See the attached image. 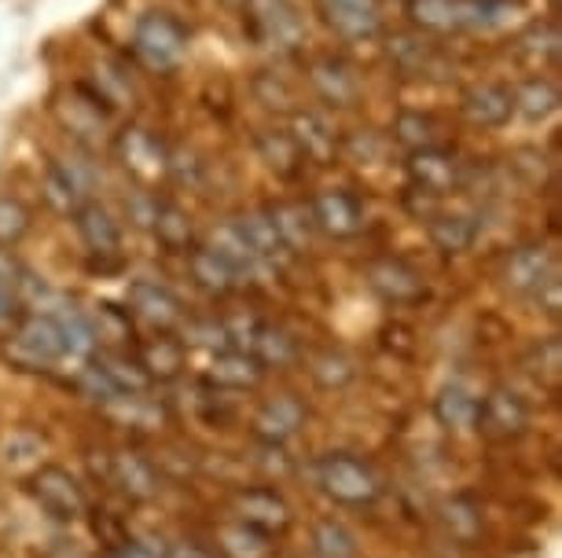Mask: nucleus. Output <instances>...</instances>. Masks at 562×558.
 Returning <instances> with one entry per match:
<instances>
[{"mask_svg": "<svg viewBox=\"0 0 562 558\" xmlns=\"http://www.w3.org/2000/svg\"><path fill=\"white\" fill-rule=\"evenodd\" d=\"M412 26L427 34H460V30H496L522 12V0H405Z\"/></svg>", "mask_w": 562, "mask_h": 558, "instance_id": "f257e3e1", "label": "nucleus"}, {"mask_svg": "<svg viewBox=\"0 0 562 558\" xmlns=\"http://www.w3.org/2000/svg\"><path fill=\"white\" fill-rule=\"evenodd\" d=\"M313 478L324 497L342 503V508H368V503H375L379 492H383L379 474L371 470L364 459L346 456V452H327V456L316 459Z\"/></svg>", "mask_w": 562, "mask_h": 558, "instance_id": "f03ea898", "label": "nucleus"}, {"mask_svg": "<svg viewBox=\"0 0 562 558\" xmlns=\"http://www.w3.org/2000/svg\"><path fill=\"white\" fill-rule=\"evenodd\" d=\"M133 48L151 70H173L188 52V30L169 12H144L133 26Z\"/></svg>", "mask_w": 562, "mask_h": 558, "instance_id": "7ed1b4c3", "label": "nucleus"}, {"mask_svg": "<svg viewBox=\"0 0 562 558\" xmlns=\"http://www.w3.org/2000/svg\"><path fill=\"white\" fill-rule=\"evenodd\" d=\"M250 34L272 52H294L305 41V19L294 0H243Z\"/></svg>", "mask_w": 562, "mask_h": 558, "instance_id": "20e7f679", "label": "nucleus"}, {"mask_svg": "<svg viewBox=\"0 0 562 558\" xmlns=\"http://www.w3.org/2000/svg\"><path fill=\"white\" fill-rule=\"evenodd\" d=\"M30 497L37 500L41 511H48L56 522H74L85 514V492L78 486L70 470L56 467V463H45V467L34 470L30 478Z\"/></svg>", "mask_w": 562, "mask_h": 558, "instance_id": "39448f33", "label": "nucleus"}, {"mask_svg": "<svg viewBox=\"0 0 562 558\" xmlns=\"http://www.w3.org/2000/svg\"><path fill=\"white\" fill-rule=\"evenodd\" d=\"M474 426L493 441H512L529 426V405L515 389L496 386L479 401V423Z\"/></svg>", "mask_w": 562, "mask_h": 558, "instance_id": "423d86ee", "label": "nucleus"}, {"mask_svg": "<svg viewBox=\"0 0 562 558\" xmlns=\"http://www.w3.org/2000/svg\"><path fill=\"white\" fill-rule=\"evenodd\" d=\"M232 514H236V522L265 536H280L291 529V503L276 489H239L232 497Z\"/></svg>", "mask_w": 562, "mask_h": 558, "instance_id": "0eeeda50", "label": "nucleus"}, {"mask_svg": "<svg viewBox=\"0 0 562 558\" xmlns=\"http://www.w3.org/2000/svg\"><path fill=\"white\" fill-rule=\"evenodd\" d=\"M555 258L544 243H526L515 247L504 261V287L515 294H526V298H537L540 291L548 287V280H555Z\"/></svg>", "mask_w": 562, "mask_h": 558, "instance_id": "6e6552de", "label": "nucleus"}, {"mask_svg": "<svg viewBox=\"0 0 562 558\" xmlns=\"http://www.w3.org/2000/svg\"><path fill=\"white\" fill-rule=\"evenodd\" d=\"M408 181L416 192L441 198L460 187L463 166L456 162V155L441 151V147H423V151H408Z\"/></svg>", "mask_w": 562, "mask_h": 558, "instance_id": "1a4fd4ad", "label": "nucleus"}, {"mask_svg": "<svg viewBox=\"0 0 562 558\" xmlns=\"http://www.w3.org/2000/svg\"><path fill=\"white\" fill-rule=\"evenodd\" d=\"M310 86L321 96L327 107L335 111H349L360 103V78L357 70L349 67L346 59L338 56H316L310 62Z\"/></svg>", "mask_w": 562, "mask_h": 558, "instance_id": "9d476101", "label": "nucleus"}, {"mask_svg": "<svg viewBox=\"0 0 562 558\" xmlns=\"http://www.w3.org/2000/svg\"><path fill=\"white\" fill-rule=\"evenodd\" d=\"M313 225L327 231L335 239H349L364 228V209H360V198L353 192H342V187H327L310 203Z\"/></svg>", "mask_w": 562, "mask_h": 558, "instance_id": "9b49d317", "label": "nucleus"}, {"mask_svg": "<svg viewBox=\"0 0 562 558\" xmlns=\"http://www.w3.org/2000/svg\"><path fill=\"white\" fill-rule=\"evenodd\" d=\"M364 276H368V287L390 305H412L427 294L419 272L412 265H405V261H397V258H375L364 269Z\"/></svg>", "mask_w": 562, "mask_h": 558, "instance_id": "f8f14e48", "label": "nucleus"}, {"mask_svg": "<svg viewBox=\"0 0 562 558\" xmlns=\"http://www.w3.org/2000/svg\"><path fill=\"white\" fill-rule=\"evenodd\" d=\"M327 26L342 41H371L383 34L379 0H321Z\"/></svg>", "mask_w": 562, "mask_h": 558, "instance_id": "ddd939ff", "label": "nucleus"}, {"mask_svg": "<svg viewBox=\"0 0 562 558\" xmlns=\"http://www.w3.org/2000/svg\"><path fill=\"white\" fill-rule=\"evenodd\" d=\"M130 309L140 316L144 323H151L155 331H173L177 323L184 320L180 298L166 287V283H155V280L130 283Z\"/></svg>", "mask_w": 562, "mask_h": 558, "instance_id": "4468645a", "label": "nucleus"}, {"mask_svg": "<svg viewBox=\"0 0 562 558\" xmlns=\"http://www.w3.org/2000/svg\"><path fill=\"white\" fill-rule=\"evenodd\" d=\"M305 423V405L294 394H280L269 397L258 412H254V437L265 441V445H283L302 430Z\"/></svg>", "mask_w": 562, "mask_h": 558, "instance_id": "2eb2a0df", "label": "nucleus"}, {"mask_svg": "<svg viewBox=\"0 0 562 558\" xmlns=\"http://www.w3.org/2000/svg\"><path fill=\"white\" fill-rule=\"evenodd\" d=\"M288 133L294 136V144H299V151L305 155V162L327 166V162H335L338 151H342V136H338L335 125L321 118L316 111H294Z\"/></svg>", "mask_w": 562, "mask_h": 558, "instance_id": "dca6fc26", "label": "nucleus"}, {"mask_svg": "<svg viewBox=\"0 0 562 558\" xmlns=\"http://www.w3.org/2000/svg\"><path fill=\"white\" fill-rule=\"evenodd\" d=\"M460 111H463V118L471 125H479V129H501V125L512 122V114H515L512 89L496 86V81L471 86L460 96Z\"/></svg>", "mask_w": 562, "mask_h": 558, "instance_id": "f3484780", "label": "nucleus"}, {"mask_svg": "<svg viewBox=\"0 0 562 558\" xmlns=\"http://www.w3.org/2000/svg\"><path fill=\"white\" fill-rule=\"evenodd\" d=\"M15 350L34 364H56L59 356H67V342L52 312H34L19 323L15 331Z\"/></svg>", "mask_w": 562, "mask_h": 558, "instance_id": "a211bd4d", "label": "nucleus"}, {"mask_svg": "<svg viewBox=\"0 0 562 558\" xmlns=\"http://www.w3.org/2000/svg\"><path fill=\"white\" fill-rule=\"evenodd\" d=\"M119 151H122V162L136 181L151 184V181H162L169 173V155L166 147L158 144V136H151L147 129H125L122 140H119Z\"/></svg>", "mask_w": 562, "mask_h": 558, "instance_id": "6ab92c4d", "label": "nucleus"}, {"mask_svg": "<svg viewBox=\"0 0 562 558\" xmlns=\"http://www.w3.org/2000/svg\"><path fill=\"white\" fill-rule=\"evenodd\" d=\"M386 59L401 78H430L441 67V52L423 34H394L386 41Z\"/></svg>", "mask_w": 562, "mask_h": 558, "instance_id": "aec40b11", "label": "nucleus"}, {"mask_svg": "<svg viewBox=\"0 0 562 558\" xmlns=\"http://www.w3.org/2000/svg\"><path fill=\"white\" fill-rule=\"evenodd\" d=\"M74 225H78L81 243L89 247L97 258L119 254V247H122V228H119V220H114V214H111L108 206H100V203H81L78 209H74Z\"/></svg>", "mask_w": 562, "mask_h": 558, "instance_id": "412c9836", "label": "nucleus"}, {"mask_svg": "<svg viewBox=\"0 0 562 558\" xmlns=\"http://www.w3.org/2000/svg\"><path fill=\"white\" fill-rule=\"evenodd\" d=\"M111 481L119 486L130 500H155L158 497V474L140 452H114L111 456Z\"/></svg>", "mask_w": 562, "mask_h": 558, "instance_id": "4be33fe9", "label": "nucleus"}, {"mask_svg": "<svg viewBox=\"0 0 562 558\" xmlns=\"http://www.w3.org/2000/svg\"><path fill=\"white\" fill-rule=\"evenodd\" d=\"M265 214H269L276 236H280V243L288 247V254H305V250L313 247V214L310 206L302 203H276V206H265Z\"/></svg>", "mask_w": 562, "mask_h": 558, "instance_id": "5701e85b", "label": "nucleus"}, {"mask_svg": "<svg viewBox=\"0 0 562 558\" xmlns=\"http://www.w3.org/2000/svg\"><path fill=\"white\" fill-rule=\"evenodd\" d=\"M206 250H214V254L225 261L232 272H236V280H250V276H258V272L265 269V261L254 254L247 239L239 236L236 220H232V225H221V228L210 231Z\"/></svg>", "mask_w": 562, "mask_h": 558, "instance_id": "b1692460", "label": "nucleus"}, {"mask_svg": "<svg viewBox=\"0 0 562 558\" xmlns=\"http://www.w3.org/2000/svg\"><path fill=\"white\" fill-rule=\"evenodd\" d=\"M92 367L108 378L114 394H147L151 389V378H147V372L140 367V361L136 356H125L119 350H92Z\"/></svg>", "mask_w": 562, "mask_h": 558, "instance_id": "393cba45", "label": "nucleus"}, {"mask_svg": "<svg viewBox=\"0 0 562 558\" xmlns=\"http://www.w3.org/2000/svg\"><path fill=\"white\" fill-rule=\"evenodd\" d=\"M258 155L276 176H288V181L305 170V155L299 151V144H294V136L288 129H261Z\"/></svg>", "mask_w": 562, "mask_h": 558, "instance_id": "a878e982", "label": "nucleus"}, {"mask_svg": "<svg viewBox=\"0 0 562 558\" xmlns=\"http://www.w3.org/2000/svg\"><path fill=\"white\" fill-rule=\"evenodd\" d=\"M265 375V367L243 350H221L210 361V383L225 386V389H250L258 386Z\"/></svg>", "mask_w": 562, "mask_h": 558, "instance_id": "bb28decb", "label": "nucleus"}, {"mask_svg": "<svg viewBox=\"0 0 562 558\" xmlns=\"http://www.w3.org/2000/svg\"><path fill=\"white\" fill-rule=\"evenodd\" d=\"M427 236L441 254H463L474 247L479 225L467 214H427Z\"/></svg>", "mask_w": 562, "mask_h": 558, "instance_id": "cd10ccee", "label": "nucleus"}, {"mask_svg": "<svg viewBox=\"0 0 562 558\" xmlns=\"http://www.w3.org/2000/svg\"><path fill=\"white\" fill-rule=\"evenodd\" d=\"M434 419H438L445 430H456V434L474 430V423H479V397L463 386H445L441 394L434 397Z\"/></svg>", "mask_w": 562, "mask_h": 558, "instance_id": "c85d7f7f", "label": "nucleus"}, {"mask_svg": "<svg viewBox=\"0 0 562 558\" xmlns=\"http://www.w3.org/2000/svg\"><path fill=\"white\" fill-rule=\"evenodd\" d=\"M236 228H239V236L247 239L250 250L258 254L265 265H276V261H288V247L280 243V236H276V228H272V220L265 209H250V214H243L236 220Z\"/></svg>", "mask_w": 562, "mask_h": 558, "instance_id": "c756f323", "label": "nucleus"}, {"mask_svg": "<svg viewBox=\"0 0 562 558\" xmlns=\"http://www.w3.org/2000/svg\"><path fill=\"white\" fill-rule=\"evenodd\" d=\"M140 367L147 372V378H158V383H166V378H177L180 372H184V345H180L177 339H169V334L162 331L158 339H147L140 345Z\"/></svg>", "mask_w": 562, "mask_h": 558, "instance_id": "7c9ffc66", "label": "nucleus"}, {"mask_svg": "<svg viewBox=\"0 0 562 558\" xmlns=\"http://www.w3.org/2000/svg\"><path fill=\"white\" fill-rule=\"evenodd\" d=\"M512 100H515V114H522L526 122H544L551 118V114L559 111V89H555V81H548V78H529L522 81L515 92H512Z\"/></svg>", "mask_w": 562, "mask_h": 558, "instance_id": "2f4dec72", "label": "nucleus"}, {"mask_svg": "<svg viewBox=\"0 0 562 558\" xmlns=\"http://www.w3.org/2000/svg\"><path fill=\"white\" fill-rule=\"evenodd\" d=\"M518 52H522V59L533 62V67H555L559 56H562L559 23H551V19L533 23L522 37H518Z\"/></svg>", "mask_w": 562, "mask_h": 558, "instance_id": "473e14b6", "label": "nucleus"}, {"mask_svg": "<svg viewBox=\"0 0 562 558\" xmlns=\"http://www.w3.org/2000/svg\"><path fill=\"white\" fill-rule=\"evenodd\" d=\"M188 269H192V280L206 294H228V291H236V283H239L236 272H232L225 261H221L214 250H206V247L188 250Z\"/></svg>", "mask_w": 562, "mask_h": 558, "instance_id": "72a5a7b5", "label": "nucleus"}, {"mask_svg": "<svg viewBox=\"0 0 562 558\" xmlns=\"http://www.w3.org/2000/svg\"><path fill=\"white\" fill-rule=\"evenodd\" d=\"M217 547L225 558H272V536L250 529V525H243V522L221 525Z\"/></svg>", "mask_w": 562, "mask_h": 558, "instance_id": "f704fd0d", "label": "nucleus"}, {"mask_svg": "<svg viewBox=\"0 0 562 558\" xmlns=\"http://www.w3.org/2000/svg\"><path fill=\"white\" fill-rule=\"evenodd\" d=\"M56 114H59V122L67 125L74 136H81V140L97 136L103 125H108V114L100 111V103L89 100V96H81V92H70L67 103H56Z\"/></svg>", "mask_w": 562, "mask_h": 558, "instance_id": "c9c22d12", "label": "nucleus"}, {"mask_svg": "<svg viewBox=\"0 0 562 558\" xmlns=\"http://www.w3.org/2000/svg\"><path fill=\"white\" fill-rule=\"evenodd\" d=\"M151 231L166 250H184L188 254V247H192V217L173 203H155Z\"/></svg>", "mask_w": 562, "mask_h": 558, "instance_id": "e433bc0d", "label": "nucleus"}, {"mask_svg": "<svg viewBox=\"0 0 562 558\" xmlns=\"http://www.w3.org/2000/svg\"><path fill=\"white\" fill-rule=\"evenodd\" d=\"M48 195L52 203L63 206V209H78L81 203H89V181L78 166H67V162H56L48 170Z\"/></svg>", "mask_w": 562, "mask_h": 558, "instance_id": "4c0bfd02", "label": "nucleus"}, {"mask_svg": "<svg viewBox=\"0 0 562 558\" xmlns=\"http://www.w3.org/2000/svg\"><path fill=\"white\" fill-rule=\"evenodd\" d=\"M522 364H526V372L533 375L540 386L555 389L562 383V342H559V334H551V339L529 345V353H526Z\"/></svg>", "mask_w": 562, "mask_h": 558, "instance_id": "58836bf2", "label": "nucleus"}, {"mask_svg": "<svg viewBox=\"0 0 562 558\" xmlns=\"http://www.w3.org/2000/svg\"><path fill=\"white\" fill-rule=\"evenodd\" d=\"M394 140L408 151H423V147H438V122L423 111H401L394 118Z\"/></svg>", "mask_w": 562, "mask_h": 558, "instance_id": "ea45409f", "label": "nucleus"}, {"mask_svg": "<svg viewBox=\"0 0 562 558\" xmlns=\"http://www.w3.org/2000/svg\"><path fill=\"white\" fill-rule=\"evenodd\" d=\"M316 558H357V536L338 519H321L313 525Z\"/></svg>", "mask_w": 562, "mask_h": 558, "instance_id": "a19ab883", "label": "nucleus"}, {"mask_svg": "<svg viewBox=\"0 0 562 558\" xmlns=\"http://www.w3.org/2000/svg\"><path fill=\"white\" fill-rule=\"evenodd\" d=\"M441 522L460 544H474L482 536V511L474 508L471 500H463V497L441 503Z\"/></svg>", "mask_w": 562, "mask_h": 558, "instance_id": "79ce46f5", "label": "nucleus"}, {"mask_svg": "<svg viewBox=\"0 0 562 558\" xmlns=\"http://www.w3.org/2000/svg\"><path fill=\"white\" fill-rule=\"evenodd\" d=\"M313 378L321 383L324 389H342V386H349L353 383V361L349 356H342V353H335V350H327V353H316L313 356Z\"/></svg>", "mask_w": 562, "mask_h": 558, "instance_id": "37998d69", "label": "nucleus"}, {"mask_svg": "<svg viewBox=\"0 0 562 558\" xmlns=\"http://www.w3.org/2000/svg\"><path fill=\"white\" fill-rule=\"evenodd\" d=\"M254 96H258L261 107H269V111H291L294 114V89L280 78V73L261 70L258 78H254Z\"/></svg>", "mask_w": 562, "mask_h": 558, "instance_id": "c03bdc74", "label": "nucleus"}, {"mask_svg": "<svg viewBox=\"0 0 562 558\" xmlns=\"http://www.w3.org/2000/svg\"><path fill=\"white\" fill-rule=\"evenodd\" d=\"M30 231V209L15 195H0V247H15Z\"/></svg>", "mask_w": 562, "mask_h": 558, "instance_id": "a18cd8bd", "label": "nucleus"}, {"mask_svg": "<svg viewBox=\"0 0 562 558\" xmlns=\"http://www.w3.org/2000/svg\"><path fill=\"white\" fill-rule=\"evenodd\" d=\"M19 276H23V272H19L15 258L0 247V320H8L15 309V301H19V287H23V280Z\"/></svg>", "mask_w": 562, "mask_h": 558, "instance_id": "49530a36", "label": "nucleus"}, {"mask_svg": "<svg viewBox=\"0 0 562 558\" xmlns=\"http://www.w3.org/2000/svg\"><path fill=\"white\" fill-rule=\"evenodd\" d=\"M188 342L210 345V350H217V353L221 350H232L225 323H217V320H195V323H188Z\"/></svg>", "mask_w": 562, "mask_h": 558, "instance_id": "de8ad7c7", "label": "nucleus"}, {"mask_svg": "<svg viewBox=\"0 0 562 558\" xmlns=\"http://www.w3.org/2000/svg\"><path fill=\"white\" fill-rule=\"evenodd\" d=\"M162 558H210V555L195 544H169L162 547Z\"/></svg>", "mask_w": 562, "mask_h": 558, "instance_id": "09e8293b", "label": "nucleus"}, {"mask_svg": "<svg viewBox=\"0 0 562 558\" xmlns=\"http://www.w3.org/2000/svg\"><path fill=\"white\" fill-rule=\"evenodd\" d=\"M111 558H158L151 547H140V544H130V540H122L119 547H114V555Z\"/></svg>", "mask_w": 562, "mask_h": 558, "instance_id": "8fccbe9b", "label": "nucleus"}]
</instances>
